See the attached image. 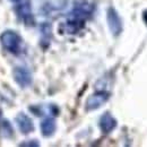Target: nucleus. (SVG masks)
Returning <instances> with one entry per match:
<instances>
[{
	"mask_svg": "<svg viewBox=\"0 0 147 147\" xmlns=\"http://www.w3.org/2000/svg\"><path fill=\"white\" fill-rule=\"evenodd\" d=\"M107 98H108V96L105 93H96V94L92 95L87 100V103H86L87 110H95V109L100 108L107 101Z\"/></svg>",
	"mask_w": 147,
	"mask_h": 147,
	"instance_id": "obj_4",
	"label": "nucleus"
},
{
	"mask_svg": "<svg viewBox=\"0 0 147 147\" xmlns=\"http://www.w3.org/2000/svg\"><path fill=\"white\" fill-rule=\"evenodd\" d=\"M0 41L2 47L11 53H18L22 49V38L16 32H11V31H7L5 33L1 34Z\"/></svg>",
	"mask_w": 147,
	"mask_h": 147,
	"instance_id": "obj_1",
	"label": "nucleus"
},
{
	"mask_svg": "<svg viewBox=\"0 0 147 147\" xmlns=\"http://www.w3.org/2000/svg\"><path fill=\"white\" fill-rule=\"evenodd\" d=\"M115 126H117V121L114 120V118L111 114H109V113L104 114L101 118V120H100V128H101V130L103 132H105V134H108V132H110L111 130H113Z\"/></svg>",
	"mask_w": 147,
	"mask_h": 147,
	"instance_id": "obj_6",
	"label": "nucleus"
},
{
	"mask_svg": "<svg viewBox=\"0 0 147 147\" xmlns=\"http://www.w3.org/2000/svg\"><path fill=\"white\" fill-rule=\"evenodd\" d=\"M16 123H17L18 128L20 129V131L24 134H28L34 129L32 120L24 113H20L16 117Z\"/></svg>",
	"mask_w": 147,
	"mask_h": 147,
	"instance_id": "obj_5",
	"label": "nucleus"
},
{
	"mask_svg": "<svg viewBox=\"0 0 147 147\" xmlns=\"http://www.w3.org/2000/svg\"><path fill=\"white\" fill-rule=\"evenodd\" d=\"M0 118H1V112H0Z\"/></svg>",
	"mask_w": 147,
	"mask_h": 147,
	"instance_id": "obj_9",
	"label": "nucleus"
},
{
	"mask_svg": "<svg viewBox=\"0 0 147 147\" xmlns=\"http://www.w3.org/2000/svg\"><path fill=\"white\" fill-rule=\"evenodd\" d=\"M143 17H144V20L146 22V24H147V10H146V11H144V15H143Z\"/></svg>",
	"mask_w": 147,
	"mask_h": 147,
	"instance_id": "obj_8",
	"label": "nucleus"
},
{
	"mask_svg": "<svg viewBox=\"0 0 147 147\" xmlns=\"http://www.w3.org/2000/svg\"><path fill=\"white\" fill-rule=\"evenodd\" d=\"M14 78H15V82L18 84L19 86H22V87H25V86H27V85H30L31 84V74L30 71L26 69V68H16L15 70H14Z\"/></svg>",
	"mask_w": 147,
	"mask_h": 147,
	"instance_id": "obj_3",
	"label": "nucleus"
},
{
	"mask_svg": "<svg viewBox=\"0 0 147 147\" xmlns=\"http://www.w3.org/2000/svg\"><path fill=\"white\" fill-rule=\"evenodd\" d=\"M108 23L110 26V30L113 32V34H119L122 30V24H121V19L118 16L117 11L113 8L108 9Z\"/></svg>",
	"mask_w": 147,
	"mask_h": 147,
	"instance_id": "obj_2",
	"label": "nucleus"
},
{
	"mask_svg": "<svg viewBox=\"0 0 147 147\" xmlns=\"http://www.w3.org/2000/svg\"><path fill=\"white\" fill-rule=\"evenodd\" d=\"M41 130L44 136H51L55 130V121L51 118L43 120L41 123Z\"/></svg>",
	"mask_w": 147,
	"mask_h": 147,
	"instance_id": "obj_7",
	"label": "nucleus"
}]
</instances>
